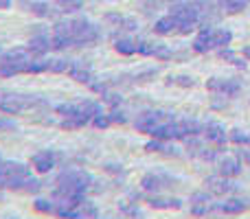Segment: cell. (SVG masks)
<instances>
[{"label": "cell", "instance_id": "cell-43", "mask_svg": "<svg viewBox=\"0 0 250 219\" xmlns=\"http://www.w3.org/2000/svg\"><path fill=\"white\" fill-rule=\"evenodd\" d=\"M104 101H105V103H108V105H112V108H117V105H121V97H119V95H112V92H108V95H104Z\"/></svg>", "mask_w": 250, "mask_h": 219}, {"label": "cell", "instance_id": "cell-35", "mask_svg": "<svg viewBox=\"0 0 250 219\" xmlns=\"http://www.w3.org/2000/svg\"><path fill=\"white\" fill-rule=\"evenodd\" d=\"M90 123H92V127H97V129H105V127H110V119H108V114H104V112H101V114H97L95 119H90Z\"/></svg>", "mask_w": 250, "mask_h": 219}, {"label": "cell", "instance_id": "cell-26", "mask_svg": "<svg viewBox=\"0 0 250 219\" xmlns=\"http://www.w3.org/2000/svg\"><path fill=\"white\" fill-rule=\"evenodd\" d=\"M242 90V81L239 79H224V86H222V97H235Z\"/></svg>", "mask_w": 250, "mask_h": 219}, {"label": "cell", "instance_id": "cell-38", "mask_svg": "<svg viewBox=\"0 0 250 219\" xmlns=\"http://www.w3.org/2000/svg\"><path fill=\"white\" fill-rule=\"evenodd\" d=\"M222 86H224V79H220V77H213L207 81L208 92H215V95H222Z\"/></svg>", "mask_w": 250, "mask_h": 219}, {"label": "cell", "instance_id": "cell-31", "mask_svg": "<svg viewBox=\"0 0 250 219\" xmlns=\"http://www.w3.org/2000/svg\"><path fill=\"white\" fill-rule=\"evenodd\" d=\"M70 66L73 64L68 60H48V73H68Z\"/></svg>", "mask_w": 250, "mask_h": 219}, {"label": "cell", "instance_id": "cell-42", "mask_svg": "<svg viewBox=\"0 0 250 219\" xmlns=\"http://www.w3.org/2000/svg\"><path fill=\"white\" fill-rule=\"evenodd\" d=\"M154 57H158V60H167V57H171V51H169L167 46H154V53H151Z\"/></svg>", "mask_w": 250, "mask_h": 219}, {"label": "cell", "instance_id": "cell-12", "mask_svg": "<svg viewBox=\"0 0 250 219\" xmlns=\"http://www.w3.org/2000/svg\"><path fill=\"white\" fill-rule=\"evenodd\" d=\"M217 173L224 178H237L242 173V162L239 158H222L217 162Z\"/></svg>", "mask_w": 250, "mask_h": 219}, {"label": "cell", "instance_id": "cell-48", "mask_svg": "<svg viewBox=\"0 0 250 219\" xmlns=\"http://www.w3.org/2000/svg\"><path fill=\"white\" fill-rule=\"evenodd\" d=\"M11 7V0H0V9H9Z\"/></svg>", "mask_w": 250, "mask_h": 219}, {"label": "cell", "instance_id": "cell-37", "mask_svg": "<svg viewBox=\"0 0 250 219\" xmlns=\"http://www.w3.org/2000/svg\"><path fill=\"white\" fill-rule=\"evenodd\" d=\"M213 211V204L208 202V204H193L191 206V213H193L195 217H202V215H207V213H211Z\"/></svg>", "mask_w": 250, "mask_h": 219}, {"label": "cell", "instance_id": "cell-3", "mask_svg": "<svg viewBox=\"0 0 250 219\" xmlns=\"http://www.w3.org/2000/svg\"><path fill=\"white\" fill-rule=\"evenodd\" d=\"M169 120H176L173 112H167V110H147V112H143V114H138L136 119H134V127H136V132L149 134L156 125L169 123Z\"/></svg>", "mask_w": 250, "mask_h": 219}, {"label": "cell", "instance_id": "cell-10", "mask_svg": "<svg viewBox=\"0 0 250 219\" xmlns=\"http://www.w3.org/2000/svg\"><path fill=\"white\" fill-rule=\"evenodd\" d=\"M55 160H57V154H53V151H40V154H35L31 158V167L38 173H48L55 167Z\"/></svg>", "mask_w": 250, "mask_h": 219}, {"label": "cell", "instance_id": "cell-19", "mask_svg": "<svg viewBox=\"0 0 250 219\" xmlns=\"http://www.w3.org/2000/svg\"><path fill=\"white\" fill-rule=\"evenodd\" d=\"M169 180L167 178H160V176H145L141 180V186L145 191H151V193H156V191H160L163 186H167Z\"/></svg>", "mask_w": 250, "mask_h": 219}, {"label": "cell", "instance_id": "cell-14", "mask_svg": "<svg viewBox=\"0 0 250 219\" xmlns=\"http://www.w3.org/2000/svg\"><path fill=\"white\" fill-rule=\"evenodd\" d=\"M147 204H149L151 208H160V211H167V208L178 211V208H182V199H178V198H160V195H151V198L147 199Z\"/></svg>", "mask_w": 250, "mask_h": 219}, {"label": "cell", "instance_id": "cell-23", "mask_svg": "<svg viewBox=\"0 0 250 219\" xmlns=\"http://www.w3.org/2000/svg\"><path fill=\"white\" fill-rule=\"evenodd\" d=\"M88 123H90V119H86V116H66L60 125H62V129H79Z\"/></svg>", "mask_w": 250, "mask_h": 219}, {"label": "cell", "instance_id": "cell-34", "mask_svg": "<svg viewBox=\"0 0 250 219\" xmlns=\"http://www.w3.org/2000/svg\"><path fill=\"white\" fill-rule=\"evenodd\" d=\"M167 83H176V86H180V88H193L195 79L189 77V75H178V77H169Z\"/></svg>", "mask_w": 250, "mask_h": 219}, {"label": "cell", "instance_id": "cell-52", "mask_svg": "<svg viewBox=\"0 0 250 219\" xmlns=\"http://www.w3.org/2000/svg\"><path fill=\"white\" fill-rule=\"evenodd\" d=\"M0 55H2V51H0Z\"/></svg>", "mask_w": 250, "mask_h": 219}, {"label": "cell", "instance_id": "cell-44", "mask_svg": "<svg viewBox=\"0 0 250 219\" xmlns=\"http://www.w3.org/2000/svg\"><path fill=\"white\" fill-rule=\"evenodd\" d=\"M0 129L2 132H11V129H16V123L11 119H0Z\"/></svg>", "mask_w": 250, "mask_h": 219}, {"label": "cell", "instance_id": "cell-11", "mask_svg": "<svg viewBox=\"0 0 250 219\" xmlns=\"http://www.w3.org/2000/svg\"><path fill=\"white\" fill-rule=\"evenodd\" d=\"M51 48H53L51 38H46V35H33V38L29 40V44H26V51H29L31 55H35V57L46 55Z\"/></svg>", "mask_w": 250, "mask_h": 219}, {"label": "cell", "instance_id": "cell-16", "mask_svg": "<svg viewBox=\"0 0 250 219\" xmlns=\"http://www.w3.org/2000/svg\"><path fill=\"white\" fill-rule=\"evenodd\" d=\"M29 11H31V13H35V16H40V18H55L57 13H62L60 9H55L53 4L44 2V0L31 2V4H29Z\"/></svg>", "mask_w": 250, "mask_h": 219}, {"label": "cell", "instance_id": "cell-40", "mask_svg": "<svg viewBox=\"0 0 250 219\" xmlns=\"http://www.w3.org/2000/svg\"><path fill=\"white\" fill-rule=\"evenodd\" d=\"M88 88H90L92 92H97V95H101V97L108 95V86H105L104 81H95V79H92V81L88 83Z\"/></svg>", "mask_w": 250, "mask_h": 219}, {"label": "cell", "instance_id": "cell-46", "mask_svg": "<svg viewBox=\"0 0 250 219\" xmlns=\"http://www.w3.org/2000/svg\"><path fill=\"white\" fill-rule=\"evenodd\" d=\"M237 158H242L244 162L250 164V151H237Z\"/></svg>", "mask_w": 250, "mask_h": 219}, {"label": "cell", "instance_id": "cell-29", "mask_svg": "<svg viewBox=\"0 0 250 219\" xmlns=\"http://www.w3.org/2000/svg\"><path fill=\"white\" fill-rule=\"evenodd\" d=\"M33 208L38 213H44V215H53V213H55V202H53V199L40 198V199H35L33 202Z\"/></svg>", "mask_w": 250, "mask_h": 219}, {"label": "cell", "instance_id": "cell-13", "mask_svg": "<svg viewBox=\"0 0 250 219\" xmlns=\"http://www.w3.org/2000/svg\"><path fill=\"white\" fill-rule=\"evenodd\" d=\"M213 31L215 29H211V26H204V29L200 31V35L193 40V51L195 53H208L211 48H215L213 46Z\"/></svg>", "mask_w": 250, "mask_h": 219}, {"label": "cell", "instance_id": "cell-33", "mask_svg": "<svg viewBox=\"0 0 250 219\" xmlns=\"http://www.w3.org/2000/svg\"><path fill=\"white\" fill-rule=\"evenodd\" d=\"M55 4L60 7L62 13H73V11H77V9H82L79 0H55Z\"/></svg>", "mask_w": 250, "mask_h": 219}, {"label": "cell", "instance_id": "cell-50", "mask_svg": "<svg viewBox=\"0 0 250 219\" xmlns=\"http://www.w3.org/2000/svg\"><path fill=\"white\" fill-rule=\"evenodd\" d=\"M0 189H4V180H0Z\"/></svg>", "mask_w": 250, "mask_h": 219}, {"label": "cell", "instance_id": "cell-28", "mask_svg": "<svg viewBox=\"0 0 250 219\" xmlns=\"http://www.w3.org/2000/svg\"><path fill=\"white\" fill-rule=\"evenodd\" d=\"M180 123H182V127H185L187 136H200V134L204 132V125L193 119H185V120H180Z\"/></svg>", "mask_w": 250, "mask_h": 219}, {"label": "cell", "instance_id": "cell-51", "mask_svg": "<svg viewBox=\"0 0 250 219\" xmlns=\"http://www.w3.org/2000/svg\"><path fill=\"white\" fill-rule=\"evenodd\" d=\"M0 162H2V156H0Z\"/></svg>", "mask_w": 250, "mask_h": 219}, {"label": "cell", "instance_id": "cell-7", "mask_svg": "<svg viewBox=\"0 0 250 219\" xmlns=\"http://www.w3.org/2000/svg\"><path fill=\"white\" fill-rule=\"evenodd\" d=\"M207 186H208V193H213V195H229L233 191H237V184L230 178H224V176L207 178Z\"/></svg>", "mask_w": 250, "mask_h": 219}, {"label": "cell", "instance_id": "cell-21", "mask_svg": "<svg viewBox=\"0 0 250 219\" xmlns=\"http://www.w3.org/2000/svg\"><path fill=\"white\" fill-rule=\"evenodd\" d=\"M220 57L222 60H226L229 64H233V66H237V68H246V60H242L239 55H235L233 51H230L229 46H224V48H220Z\"/></svg>", "mask_w": 250, "mask_h": 219}, {"label": "cell", "instance_id": "cell-2", "mask_svg": "<svg viewBox=\"0 0 250 219\" xmlns=\"http://www.w3.org/2000/svg\"><path fill=\"white\" fill-rule=\"evenodd\" d=\"M169 16L176 18V33H191V31L198 26L200 22V9L198 4H176V7L171 9V13Z\"/></svg>", "mask_w": 250, "mask_h": 219}, {"label": "cell", "instance_id": "cell-9", "mask_svg": "<svg viewBox=\"0 0 250 219\" xmlns=\"http://www.w3.org/2000/svg\"><path fill=\"white\" fill-rule=\"evenodd\" d=\"M204 138H207L208 142H213L215 147H224L226 140H229V136H226V129L222 123H207L204 125Z\"/></svg>", "mask_w": 250, "mask_h": 219}, {"label": "cell", "instance_id": "cell-24", "mask_svg": "<svg viewBox=\"0 0 250 219\" xmlns=\"http://www.w3.org/2000/svg\"><path fill=\"white\" fill-rule=\"evenodd\" d=\"M222 9H226L229 13H237V11H244L248 7L250 0H217Z\"/></svg>", "mask_w": 250, "mask_h": 219}, {"label": "cell", "instance_id": "cell-18", "mask_svg": "<svg viewBox=\"0 0 250 219\" xmlns=\"http://www.w3.org/2000/svg\"><path fill=\"white\" fill-rule=\"evenodd\" d=\"M68 75L75 79V81H79V83H86V86L92 81V79H95V77H92V73H90V70H88V66H82V64H73V66H70Z\"/></svg>", "mask_w": 250, "mask_h": 219}, {"label": "cell", "instance_id": "cell-41", "mask_svg": "<svg viewBox=\"0 0 250 219\" xmlns=\"http://www.w3.org/2000/svg\"><path fill=\"white\" fill-rule=\"evenodd\" d=\"M79 211L83 213V217H97V208H95V204L88 202V199L82 204V206H79Z\"/></svg>", "mask_w": 250, "mask_h": 219}, {"label": "cell", "instance_id": "cell-27", "mask_svg": "<svg viewBox=\"0 0 250 219\" xmlns=\"http://www.w3.org/2000/svg\"><path fill=\"white\" fill-rule=\"evenodd\" d=\"M46 70H48V60H29L24 73L38 75V73H46Z\"/></svg>", "mask_w": 250, "mask_h": 219}, {"label": "cell", "instance_id": "cell-32", "mask_svg": "<svg viewBox=\"0 0 250 219\" xmlns=\"http://www.w3.org/2000/svg\"><path fill=\"white\" fill-rule=\"evenodd\" d=\"M57 112H60L62 116H82V110H79V103H62L55 108Z\"/></svg>", "mask_w": 250, "mask_h": 219}, {"label": "cell", "instance_id": "cell-6", "mask_svg": "<svg viewBox=\"0 0 250 219\" xmlns=\"http://www.w3.org/2000/svg\"><path fill=\"white\" fill-rule=\"evenodd\" d=\"M4 189H11V191H18V193H38L42 191V182L38 178H9L4 180Z\"/></svg>", "mask_w": 250, "mask_h": 219}, {"label": "cell", "instance_id": "cell-47", "mask_svg": "<svg viewBox=\"0 0 250 219\" xmlns=\"http://www.w3.org/2000/svg\"><path fill=\"white\" fill-rule=\"evenodd\" d=\"M213 108H215V110H222V108H224V105H226V101H217V99H213Z\"/></svg>", "mask_w": 250, "mask_h": 219}, {"label": "cell", "instance_id": "cell-8", "mask_svg": "<svg viewBox=\"0 0 250 219\" xmlns=\"http://www.w3.org/2000/svg\"><path fill=\"white\" fill-rule=\"evenodd\" d=\"M29 60H31V53L26 51V48H11V51L0 55V64H13V66H18L22 73H24Z\"/></svg>", "mask_w": 250, "mask_h": 219}, {"label": "cell", "instance_id": "cell-5", "mask_svg": "<svg viewBox=\"0 0 250 219\" xmlns=\"http://www.w3.org/2000/svg\"><path fill=\"white\" fill-rule=\"evenodd\" d=\"M149 136L158 138V140H185L187 132H185L180 120H169V123L156 125V127L149 132Z\"/></svg>", "mask_w": 250, "mask_h": 219}, {"label": "cell", "instance_id": "cell-22", "mask_svg": "<svg viewBox=\"0 0 250 219\" xmlns=\"http://www.w3.org/2000/svg\"><path fill=\"white\" fill-rule=\"evenodd\" d=\"M79 110H82V116H86V119H95L97 114L104 112L97 101H82V103H79Z\"/></svg>", "mask_w": 250, "mask_h": 219}, {"label": "cell", "instance_id": "cell-20", "mask_svg": "<svg viewBox=\"0 0 250 219\" xmlns=\"http://www.w3.org/2000/svg\"><path fill=\"white\" fill-rule=\"evenodd\" d=\"M233 42V33L229 29H215L213 31V46L215 48H224Z\"/></svg>", "mask_w": 250, "mask_h": 219}, {"label": "cell", "instance_id": "cell-17", "mask_svg": "<svg viewBox=\"0 0 250 219\" xmlns=\"http://www.w3.org/2000/svg\"><path fill=\"white\" fill-rule=\"evenodd\" d=\"M176 29H178V24H176V18H173V16L160 18V20H156V24H154V31H156L158 35L176 33Z\"/></svg>", "mask_w": 250, "mask_h": 219}, {"label": "cell", "instance_id": "cell-49", "mask_svg": "<svg viewBox=\"0 0 250 219\" xmlns=\"http://www.w3.org/2000/svg\"><path fill=\"white\" fill-rule=\"evenodd\" d=\"M244 57H246V60H250V46H244Z\"/></svg>", "mask_w": 250, "mask_h": 219}, {"label": "cell", "instance_id": "cell-4", "mask_svg": "<svg viewBox=\"0 0 250 219\" xmlns=\"http://www.w3.org/2000/svg\"><path fill=\"white\" fill-rule=\"evenodd\" d=\"M42 103V99L38 97H29V95H2L0 99V110L4 114H18L24 108H35Z\"/></svg>", "mask_w": 250, "mask_h": 219}, {"label": "cell", "instance_id": "cell-25", "mask_svg": "<svg viewBox=\"0 0 250 219\" xmlns=\"http://www.w3.org/2000/svg\"><path fill=\"white\" fill-rule=\"evenodd\" d=\"M114 48H117L121 55H134V53L138 55V42H132V40H119V42L114 44Z\"/></svg>", "mask_w": 250, "mask_h": 219}, {"label": "cell", "instance_id": "cell-36", "mask_svg": "<svg viewBox=\"0 0 250 219\" xmlns=\"http://www.w3.org/2000/svg\"><path fill=\"white\" fill-rule=\"evenodd\" d=\"M108 119H110V123H112V125H123V123H127V116H125L121 110H117V108H112V112L108 114Z\"/></svg>", "mask_w": 250, "mask_h": 219}, {"label": "cell", "instance_id": "cell-30", "mask_svg": "<svg viewBox=\"0 0 250 219\" xmlns=\"http://www.w3.org/2000/svg\"><path fill=\"white\" fill-rule=\"evenodd\" d=\"M229 140L235 142V145H250V134L244 132V129H230Z\"/></svg>", "mask_w": 250, "mask_h": 219}, {"label": "cell", "instance_id": "cell-45", "mask_svg": "<svg viewBox=\"0 0 250 219\" xmlns=\"http://www.w3.org/2000/svg\"><path fill=\"white\" fill-rule=\"evenodd\" d=\"M105 169H108V171H112V173H123V169H121V164H105Z\"/></svg>", "mask_w": 250, "mask_h": 219}, {"label": "cell", "instance_id": "cell-15", "mask_svg": "<svg viewBox=\"0 0 250 219\" xmlns=\"http://www.w3.org/2000/svg\"><path fill=\"white\" fill-rule=\"evenodd\" d=\"M213 208L222 211L224 215H239V213H244L248 208V202L246 199H229L224 204H213Z\"/></svg>", "mask_w": 250, "mask_h": 219}, {"label": "cell", "instance_id": "cell-1", "mask_svg": "<svg viewBox=\"0 0 250 219\" xmlns=\"http://www.w3.org/2000/svg\"><path fill=\"white\" fill-rule=\"evenodd\" d=\"M68 24H70V35H73L75 46H90V44H95L97 38H99V29H97L90 20H86V18L68 20Z\"/></svg>", "mask_w": 250, "mask_h": 219}, {"label": "cell", "instance_id": "cell-39", "mask_svg": "<svg viewBox=\"0 0 250 219\" xmlns=\"http://www.w3.org/2000/svg\"><path fill=\"white\" fill-rule=\"evenodd\" d=\"M208 202H211V193L198 191V193L191 195V204H208Z\"/></svg>", "mask_w": 250, "mask_h": 219}]
</instances>
